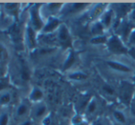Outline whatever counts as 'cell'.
<instances>
[{
    "instance_id": "7c38bea8",
    "label": "cell",
    "mask_w": 135,
    "mask_h": 125,
    "mask_svg": "<svg viewBox=\"0 0 135 125\" xmlns=\"http://www.w3.org/2000/svg\"><path fill=\"white\" fill-rule=\"evenodd\" d=\"M75 62V57H74V54H70V56H69V59L66 61V62H65V65H64V68H67V67H69L70 65H71L73 62Z\"/></svg>"
},
{
    "instance_id": "ba28073f",
    "label": "cell",
    "mask_w": 135,
    "mask_h": 125,
    "mask_svg": "<svg viewBox=\"0 0 135 125\" xmlns=\"http://www.w3.org/2000/svg\"><path fill=\"white\" fill-rule=\"evenodd\" d=\"M108 64H109L112 68H115V69H117V70H120V71H124V72L130 71V69H129L128 67H126V66L122 65V64H117V62H108Z\"/></svg>"
},
{
    "instance_id": "d6986e66",
    "label": "cell",
    "mask_w": 135,
    "mask_h": 125,
    "mask_svg": "<svg viewBox=\"0 0 135 125\" xmlns=\"http://www.w3.org/2000/svg\"><path fill=\"white\" fill-rule=\"evenodd\" d=\"M104 89H105L106 91H107L108 93H109V94H112V93H113V90H112L110 88H108V86H105V88H104Z\"/></svg>"
},
{
    "instance_id": "8992f818",
    "label": "cell",
    "mask_w": 135,
    "mask_h": 125,
    "mask_svg": "<svg viewBox=\"0 0 135 125\" xmlns=\"http://www.w3.org/2000/svg\"><path fill=\"white\" fill-rule=\"evenodd\" d=\"M59 37H60V40L62 42H68L69 41V34H68V31L66 30L65 27L61 28Z\"/></svg>"
},
{
    "instance_id": "2e32d148",
    "label": "cell",
    "mask_w": 135,
    "mask_h": 125,
    "mask_svg": "<svg viewBox=\"0 0 135 125\" xmlns=\"http://www.w3.org/2000/svg\"><path fill=\"white\" fill-rule=\"evenodd\" d=\"M105 38H98V39H95V40H93V41L94 42H98V43H99V42H104L105 41Z\"/></svg>"
},
{
    "instance_id": "5b68a950",
    "label": "cell",
    "mask_w": 135,
    "mask_h": 125,
    "mask_svg": "<svg viewBox=\"0 0 135 125\" xmlns=\"http://www.w3.org/2000/svg\"><path fill=\"white\" fill-rule=\"evenodd\" d=\"M27 38L28 43H30V47H34L36 45V37H35V32L32 30L31 27H28L27 30Z\"/></svg>"
},
{
    "instance_id": "9c48e42d",
    "label": "cell",
    "mask_w": 135,
    "mask_h": 125,
    "mask_svg": "<svg viewBox=\"0 0 135 125\" xmlns=\"http://www.w3.org/2000/svg\"><path fill=\"white\" fill-rule=\"evenodd\" d=\"M58 23H59V22H58V20H52L50 21V23H49L48 25L44 28V30H43V31H44L45 32L52 31V30H54L55 28H56V26L58 25Z\"/></svg>"
},
{
    "instance_id": "ac0fdd59",
    "label": "cell",
    "mask_w": 135,
    "mask_h": 125,
    "mask_svg": "<svg viewBox=\"0 0 135 125\" xmlns=\"http://www.w3.org/2000/svg\"><path fill=\"white\" fill-rule=\"evenodd\" d=\"M94 109H95V102H92V103H91V105L89 106V109H88V110L90 111V112H92Z\"/></svg>"
},
{
    "instance_id": "277c9868",
    "label": "cell",
    "mask_w": 135,
    "mask_h": 125,
    "mask_svg": "<svg viewBox=\"0 0 135 125\" xmlns=\"http://www.w3.org/2000/svg\"><path fill=\"white\" fill-rule=\"evenodd\" d=\"M28 112V105L26 103H21L18 106V109H17V116L18 118H23L27 115Z\"/></svg>"
},
{
    "instance_id": "4fadbf2b",
    "label": "cell",
    "mask_w": 135,
    "mask_h": 125,
    "mask_svg": "<svg viewBox=\"0 0 135 125\" xmlns=\"http://www.w3.org/2000/svg\"><path fill=\"white\" fill-rule=\"evenodd\" d=\"M115 117L117 118L118 121H119V122H124L125 119H124V117H123L122 113H120V112H115Z\"/></svg>"
},
{
    "instance_id": "5bb4252c",
    "label": "cell",
    "mask_w": 135,
    "mask_h": 125,
    "mask_svg": "<svg viewBox=\"0 0 135 125\" xmlns=\"http://www.w3.org/2000/svg\"><path fill=\"white\" fill-rule=\"evenodd\" d=\"M71 77L72 78H75V79H81V78H85V75H82V74H75V75H72Z\"/></svg>"
},
{
    "instance_id": "7a4b0ae2",
    "label": "cell",
    "mask_w": 135,
    "mask_h": 125,
    "mask_svg": "<svg viewBox=\"0 0 135 125\" xmlns=\"http://www.w3.org/2000/svg\"><path fill=\"white\" fill-rule=\"evenodd\" d=\"M109 47L113 52H125V49L123 48V46L121 45V43L119 42V41L116 38L110 40L109 41Z\"/></svg>"
},
{
    "instance_id": "3957f363",
    "label": "cell",
    "mask_w": 135,
    "mask_h": 125,
    "mask_svg": "<svg viewBox=\"0 0 135 125\" xmlns=\"http://www.w3.org/2000/svg\"><path fill=\"white\" fill-rule=\"evenodd\" d=\"M45 112H46V107H45V105H42V104L38 105L34 109L33 117L35 119H40L45 114Z\"/></svg>"
},
{
    "instance_id": "8fae6325",
    "label": "cell",
    "mask_w": 135,
    "mask_h": 125,
    "mask_svg": "<svg viewBox=\"0 0 135 125\" xmlns=\"http://www.w3.org/2000/svg\"><path fill=\"white\" fill-rule=\"evenodd\" d=\"M10 100H11V95L8 92L2 94L1 97H0V102L2 104H7L8 102H10Z\"/></svg>"
},
{
    "instance_id": "9a60e30c",
    "label": "cell",
    "mask_w": 135,
    "mask_h": 125,
    "mask_svg": "<svg viewBox=\"0 0 135 125\" xmlns=\"http://www.w3.org/2000/svg\"><path fill=\"white\" fill-rule=\"evenodd\" d=\"M110 18H111V15H110V13H108L107 16H105V18H104V22H105L106 25H108L110 22Z\"/></svg>"
},
{
    "instance_id": "6da1fadb",
    "label": "cell",
    "mask_w": 135,
    "mask_h": 125,
    "mask_svg": "<svg viewBox=\"0 0 135 125\" xmlns=\"http://www.w3.org/2000/svg\"><path fill=\"white\" fill-rule=\"evenodd\" d=\"M31 21H32V24H33L34 28H35L36 30H40L42 27V21H41V20L40 18L39 13H38V10L36 7H34V8L32 9Z\"/></svg>"
},
{
    "instance_id": "30bf717a",
    "label": "cell",
    "mask_w": 135,
    "mask_h": 125,
    "mask_svg": "<svg viewBox=\"0 0 135 125\" xmlns=\"http://www.w3.org/2000/svg\"><path fill=\"white\" fill-rule=\"evenodd\" d=\"M9 116L7 112H3L0 115V125H8Z\"/></svg>"
},
{
    "instance_id": "e0dca14e",
    "label": "cell",
    "mask_w": 135,
    "mask_h": 125,
    "mask_svg": "<svg viewBox=\"0 0 135 125\" xmlns=\"http://www.w3.org/2000/svg\"><path fill=\"white\" fill-rule=\"evenodd\" d=\"M4 52H5V49H4V47L0 44V59L4 56Z\"/></svg>"
},
{
    "instance_id": "52a82bcc",
    "label": "cell",
    "mask_w": 135,
    "mask_h": 125,
    "mask_svg": "<svg viewBox=\"0 0 135 125\" xmlns=\"http://www.w3.org/2000/svg\"><path fill=\"white\" fill-rule=\"evenodd\" d=\"M42 98V92L39 89V88H35L30 94V99L33 101H39L41 98Z\"/></svg>"
},
{
    "instance_id": "ffe728a7",
    "label": "cell",
    "mask_w": 135,
    "mask_h": 125,
    "mask_svg": "<svg viewBox=\"0 0 135 125\" xmlns=\"http://www.w3.org/2000/svg\"><path fill=\"white\" fill-rule=\"evenodd\" d=\"M21 125H31V122H30V121H26V122H24Z\"/></svg>"
}]
</instances>
